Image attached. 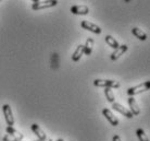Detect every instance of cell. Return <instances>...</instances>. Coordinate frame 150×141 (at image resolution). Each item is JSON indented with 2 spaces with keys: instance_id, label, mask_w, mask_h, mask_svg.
Listing matches in <instances>:
<instances>
[{
  "instance_id": "6da1fadb",
  "label": "cell",
  "mask_w": 150,
  "mask_h": 141,
  "mask_svg": "<svg viewBox=\"0 0 150 141\" xmlns=\"http://www.w3.org/2000/svg\"><path fill=\"white\" fill-rule=\"evenodd\" d=\"M149 89H150V82L149 81H145V82L142 84H138V85H135V87L128 88L127 94L129 96H134V95L139 94V93H143V92L148 91Z\"/></svg>"
},
{
  "instance_id": "7a4b0ae2",
  "label": "cell",
  "mask_w": 150,
  "mask_h": 141,
  "mask_svg": "<svg viewBox=\"0 0 150 141\" xmlns=\"http://www.w3.org/2000/svg\"><path fill=\"white\" fill-rule=\"evenodd\" d=\"M94 85L98 88H110L117 89L120 88V82L115 80H102V79H96L94 81Z\"/></svg>"
},
{
  "instance_id": "3957f363",
  "label": "cell",
  "mask_w": 150,
  "mask_h": 141,
  "mask_svg": "<svg viewBox=\"0 0 150 141\" xmlns=\"http://www.w3.org/2000/svg\"><path fill=\"white\" fill-rule=\"evenodd\" d=\"M58 4V0H44V1H38L34 2L32 4V9L33 10H42V9H48V8H52Z\"/></svg>"
},
{
  "instance_id": "277c9868",
  "label": "cell",
  "mask_w": 150,
  "mask_h": 141,
  "mask_svg": "<svg viewBox=\"0 0 150 141\" xmlns=\"http://www.w3.org/2000/svg\"><path fill=\"white\" fill-rule=\"evenodd\" d=\"M2 112H4V118H6V122H7L8 126H12L14 125V117H13V113H12L11 106L9 104H4L2 106Z\"/></svg>"
},
{
  "instance_id": "5b68a950",
  "label": "cell",
  "mask_w": 150,
  "mask_h": 141,
  "mask_svg": "<svg viewBox=\"0 0 150 141\" xmlns=\"http://www.w3.org/2000/svg\"><path fill=\"white\" fill-rule=\"evenodd\" d=\"M81 26H82V29H84V30L93 32V33H95V34H100V33H101V29L98 26V25H96V24H94V23L89 22V21H86V20L82 21Z\"/></svg>"
},
{
  "instance_id": "8992f818",
  "label": "cell",
  "mask_w": 150,
  "mask_h": 141,
  "mask_svg": "<svg viewBox=\"0 0 150 141\" xmlns=\"http://www.w3.org/2000/svg\"><path fill=\"white\" fill-rule=\"evenodd\" d=\"M71 13L75 15H86L89 13V8L84 4H77L71 7Z\"/></svg>"
},
{
  "instance_id": "52a82bcc",
  "label": "cell",
  "mask_w": 150,
  "mask_h": 141,
  "mask_svg": "<svg viewBox=\"0 0 150 141\" xmlns=\"http://www.w3.org/2000/svg\"><path fill=\"white\" fill-rule=\"evenodd\" d=\"M127 49H128V46L125 45V44L119 46V47H117L116 49H114V52L111 54V56H110L111 60H117L123 54H125L126 52H127Z\"/></svg>"
},
{
  "instance_id": "ba28073f",
  "label": "cell",
  "mask_w": 150,
  "mask_h": 141,
  "mask_svg": "<svg viewBox=\"0 0 150 141\" xmlns=\"http://www.w3.org/2000/svg\"><path fill=\"white\" fill-rule=\"evenodd\" d=\"M112 108L114 110V111L119 112V113H121V114L123 115V116H125V117H127V118H133L134 116H133V114H132L131 112H129V110H126L124 106H122L121 104L116 103V102H114V103H112Z\"/></svg>"
},
{
  "instance_id": "9c48e42d",
  "label": "cell",
  "mask_w": 150,
  "mask_h": 141,
  "mask_svg": "<svg viewBox=\"0 0 150 141\" xmlns=\"http://www.w3.org/2000/svg\"><path fill=\"white\" fill-rule=\"evenodd\" d=\"M102 115L105 117V119H108V122L112 125V126H117L119 125V119L116 118L115 116L112 114V112L110 111V110H108V108H103L102 110Z\"/></svg>"
},
{
  "instance_id": "30bf717a",
  "label": "cell",
  "mask_w": 150,
  "mask_h": 141,
  "mask_svg": "<svg viewBox=\"0 0 150 141\" xmlns=\"http://www.w3.org/2000/svg\"><path fill=\"white\" fill-rule=\"evenodd\" d=\"M128 105H129V112L133 114V116H138L140 114V108L133 96L128 97Z\"/></svg>"
},
{
  "instance_id": "8fae6325",
  "label": "cell",
  "mask_w": 150,
  "mask_h": 141,
  "mask_svg": "<svg viewBox=\"0 0 150 141\" xmlns=\"http://www.w3.org/2000/svg\"><path fill=\"white\" fill-rule=\"evenodd\" d=\"M30 129H32V131L36 135V137H37L39 140H42V141L47 140V135L41 130V128L38 126L37 124H33V125L30 126Z\"/></svg>"
},
{
  "instance_id": "7c38bea8",
  "label": "cell",
  "mask_w": 150,
  "mask_h": 141,
  "mask_svg": "<svg viewBox=\"0 0 150 141\" xmlns=\"http://www.w3.org/2000/svg\"><path fill=\"white\" fill-rule=\"evenodd\" d=\"M6 131H7V134L9 136H11V137H13L14 139H18V140H23V138H24V136L21 132H19L18 130H15L12 126H8Z\"/></svg>"
},
{
  "instance_id": "4fadbf2b",
  "label": "cell",
  "mask_w": 150,
  "mask_h": 141,
  "mask_svg": "<svg viewBox=\"0 0 150 141\" xmlns=\"http://www.w3.org/2000/svg\"><path fill=\"white\" fill-rule=\"evenodd\" d=\"M83 55H84V45L77 46L76 50H75L74 53H73V55H72V60L74 61V62L79 61Z\"/></svg>"
},
{
  "instance_id": "5bb4252c",
  "label": "cell",
  "mask_w": 150,
  "mask_h": 141,
  "mask_svg": "<svg viewBox=\"0 0 150 141\" xmlns=\"http://www.w3.org/2000/svg\"><path fill=\"white\" fill-rule=\"evenodd\" d=\"M132 33L134 34V36H136L140 41H146L147 39V34L143 30H140L139 27H133L132 29Z\"/></svg>"
},
{
  "instance_id": "9a60e30c",
  "label": "cell",
  "mask_w": 150,
  "mask_h": 141,
  "mask_svg": "<svg viewBox=\"0 0 150 141\" xmlns=\"http://www.w3.org/2000/svg\"><path fill=\"white\" fill-rule=\"evenodd\" d=\"M93 47H94V39L93 38H87L86 39V43H85V45H84V54L85 55H90L91 52H93Z\"/></svg>"
},
{
  "instance_id": "2e32d148",
  "label": "cell",
  "mask_w": 150,
  "mask_h": 141,
  "mask_svg": "<svg viewBox=\"0 0 150 141\" xmlns=\"http://www.w3.org/2000/svg\"><path fill=\"white\" fill-rule=\"evenodd\" d=\"M105 39V43H107L111 48H113V49H116V48L120 46L119 45V43H117V41L114 39V37H112L111 35H107Z\"/></svg>"
},
{
  "instance_id": "e0dca14e",
  "label": "cell",
  "mask_w": 150,
  "mask_h": 141,
  "mask_svg": "<svg viewBox=\"0 0 150 141\" xmlns=\"http://www.w3.org/2000/svg\"><path fill=\"white\" fill-rule=\"evenodd\" d=\"M105 99H108L110 103H114L115 102V97H114V93L110 88H105Z\"/></svg>"
},
{
  "instance_id": "ac0fdd59",
  "label": "cell",
  "mask_w": 150,
  "mask_h": 141,
  "mask_svg": "<svg viewBox=\"0 0 150 141\" xmlns=\"http://www.w3.org/2000/svg\"><path fill=\"white\" fill-rule=\"evenodd\" d=\"M136 135H137V137H138L139 141H149V138L145 134V131H144L142 128H138V129L136 130Z\"/></svg>"
},
{
  "instance_id": "d6986e66",
  "label": "cell",
  "mask_w": 150,
  "mask_h": 141,
  "mask_svg": "<svg viewBox=\"0 0 150 141\" xmlns=\"http://www.w3.org/2000/svg\"><path fill=\"white\" fill-rule=\"evenodd\" d=\"M2 141H22V140H18V139H14L13 137L9 136V135H6L4 138H2Z\"/></svg>"
},
{
  "instance_id": "ffe728a7",
  "label": "cell",
  "mask_w": 150,
  "mask_h": 141,
  "mask_svg": "<svg viewBox=\"0 0 150 141\" xmlns=\"http://www.w3.org/2000/svg\"><path fill=\"white\" fill-rule=\"evenodd\" d=\"M112 141H121V138L119 135H115V136H113L112 138Z\"/></svg>"
},
{
  "instance_id": "44dd1931",
  "label": "cell",
  "mask_w": 150,
  "mask_h": 141,
  "mask_svg": "<svg viewBox=\"0 0 150 141\" xmlns=\"http://www.w3.org/2000/svg\"><path fill=\"white\" fill-rule=\"evenodd\" d=\"M34 141H42V140H39V139H37V140H34ZM45 141H46V140H45ZM48 141H52V140H51V139H49Z\"/></svg>"
},
{
  "instance_id": "7402d4cb",
  "label": "cell",
  "mask_w": 150,
  "mask_h": 141,
  "mask_svg": "<svg viewBox=\"0 0 150 141\" xmlns=\"http://www.w3.org/2000/svg\"><path fill=\"white\" fill-rule=\"evenodd\" d=\"M32 1H33V2H38L39 0H32Z\"/></svg>"
},
{
  "instance_id": "603a6c76",
  "label": "cell",
  "mask_w": 150,
  "mask_h": 141,
  "mask_svg": "<svg viewBox=\"0 0 150 141\" xmlns=\"http://www.w3.org/2000/svg\"><path fill=\"white\" fill-rule=\"evenodd\" d=\"M57 141H63V139H58Z\"/></svg>"
},
{
  "instance_id": "cb8c5ba5",
  "label": "cell",
  "mask_w": 150,
  "mask_h": 141,
  "mask_svg": "<svg viewBox=\"0 0 150 141\" xmlns=\"http://www.w3.org/2000/svg\"><path fill=\"white\" fill-rule=\"evenodd\" d=\"M0 1H1V0H0Z\"/></svg>"
}]
</instances>
